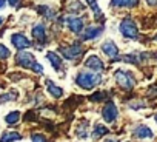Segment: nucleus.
<instances>
[{"instance_id": "1", "label": "nucleus", "mask_w": 157, "mask_h": 142, "mask_svg": "<svg viewBox=\"0 0 157 142\" xmlns=\"http://www.w3.org/2000/svg\"><path fill=\"white\" fill-rule=\"evenodd\" d=\"M102 82L100 74H91V73H78L75 77V84L83 88V90H91L96 85H99Z\"/></svg>"}, {"instance_id": "2", "label": "nucleus", "mask_w": 157, "mask_h": 142, "mask_svg": "<svg viewBox=\"0 0 157 142\" xmlns=\"http://www.w3.org/2000/svg\"><path fill=\"white\" fill-rule=\"evenodd\" d=\"M122 36L128 37V39H137L139 37V30H137V25L132 19L126 17L120 22V26H119Z\"/></svg>"}, {"instance_id": "3", "label": "nucleus", "mask_w": 157, "mask_h": 142, "mask_svg": "<svg viewBox=\"0 0 157 142\" xmlns=\"http://www.w3.org/2000/svg\"><path fill=\"white\" fill-rule=\"evenodd\" d=\"M114 77H116L117 84H119L123 90H131V88L134 87V84H136L132 74H131V73H126V71H123V69H117L116 73H114Z\"/></svg>"}, {"instance_id": "4", "label": "nucleus", "mask_w": 157, "mask_h": 142, "mask_svg": "<svg viewBox=\"0 0 157 142\" xmlns=\"http://www.w3.org/2000/svg\"><path fill=\"white\" fill-rule=\"evenodd\" d=\"M59 51L65 59H74V57H78L82 54L83 48H82L80 43H74V45H69V46H60Z\"/></svg>"}, {"instance_id": "5", "label": "nucleus", "mask_w": 157, "mask_h": 142, "mask_svg": "<svg viewBox=\"0 0 157 142\" xmlns=\"http://www.w3.org/2000/svg\"><path fill=\"white\" fill-rule=\"evenodd\" d=\"M16 63L22 68H33L34 63H36V59H34V54L31 53H25V51H20L17 56H16Z\"/></svg>"}, {"instance_id": "6", "label": "nucleus", "mask_w": 157, "mask_h": 142, "mask_svg": "<svg viewBox=\"0 0 157 142\" xmlns=\"http://www.w3.org/2000/svg\"><path fill=\"white\" fill-rule=\"evenodd\" d=\"M11 43H13V46L17 48V49H25V48H29V46H31V42H29L23 34H20V33L11 36Z\"/></svg>"}, {"instance_id": "7", "label": "nucleus", "mask_w": 157, "mask_h": 142, "mask_svg": "<svg viewBox=\"0 0 157 142\" xmlns=\"http://www.w3.org/2000/svg\"><path fill=\"white\" fill-rule=\"evenodd\" d=\"M102 116L106 122H114L116 117H117V107L113 102H108L102 110Z\"/></svg>"}, {"instance_id": "8", "label": "nucleus", "mask_w": 157, "mask_h": 142, "mask_svg": "<svg viewBox=\"0 0 157 142\" xmlns=\"http://www.w3.org/2000/svg\"><path fill=\"white\" fill-rule=\"evenodd\" d=\"M102 51H103L109 59H113V60H116L117 56H119V48H117V45H116L114 42H111V40H108V42H105V43L102 45Z\"/></svg>"}, {"instance_id": "9", "label": "nucleus", "mask_w": 157, "mask_h": 142, "mask_svg": "<svg viewBox=\"0 0 157 142\" xmlns=\"http://www.w3.org/2000/svg\"><path fill=\"white\" fill-rule=\"evenodd\" d=\"M85 66L93 69V71H102L103 69V62L97 57V56H90L86 60H85Z\"/></svg>"}, {"instance_id": "10", "label": "nucleus", "mask_w": 157, "mask_h": 142, "mask_svg": "<svg viewBox=\"0 0 157 142\" xmlns=\"http://www.w3.org/2000/svg\"><path fill=\"white\" fill-rule=\"evenodd\" d=\"M134 136H136L137 139H151V137L154 136V133H152V130H151L149 127H146V125H139V127H136V130H134Z\"/></svg>"}, {"instance_id": "11", "label": "nucleus", "mask_w": 157, "mask_h": 142, "mask_svg": "<svg viewBox=\"0 0 157 142\" xmlns=\"http://www.w3.org/2000/svg\"><path fill=\"white\" fill-rule=\"evenodd\" d=\"M102 31H103V28H102V26H88V28H86V31L82 34V39H83V40L96 39V37H99V36L102 34Z\"/></svg>"}, {"instance_id": "12", "label": "nucleus", "mask_w": 157, "mask_h": 142, "mask_svg": "<svg viewBox=\"0 0 157 142\" xmlns=\"http://www.w3.org/2000/svg\"><path fill=\"white\" fill-rule=\"evenodd\" d=\"M46 59L51 62V65H52V68L56 69V71H60L62 68H63V63H62V57L60 56H57L56 53H52V51H49L48 54H46Z\"/></svg>"}, {"instance_id": "13", "label": "nucleus", "mask_w": 157, "mask_h": 142, "mask_svg": "<svg viewBox=\"0 0 157 142\" xmlns=\"http://www.w3.org/2000/svg\"><path fill=\"white\" fill-rule=\"evenodd\" d=\"M68 26H69V30L74 31V33H80V31L83 30V22H82V19L69 17V19H68Z\"/></svg>"}, {"instance_id": "14", "label": "nucleus", "mask_w": 157, "mask_h": 142, "mask_svg": "<svg viewBox=\"0 0 157 142\" xmlns=\"http://www.w3.org/2000/svg\"><path fill=\"white\" fill-rule=\"evenodd\" d=\"M139 0H111V5L116 8H132L137 6Z\"/></svg>"}, {"instance_id": "15", "label": "nucleus", "mask_w": 157, "mask_h": 142, "mask_svg": "<svg viewBox=\"0 0 157 142\" xmlns=\"http://www.w3.org/2000/svg\"><path fill=\"white\" fill-rule=\"evenodd\" d=\"M33 36H34V39H37L39 42H45V40H46L45 26H43V25H36V26L33 28Z\"/></svg>"}, {"instance_id": "16", "label": "nucleus", "mask_w": 157, "mask_h": 142, "mask_svg": "<svg viewBox=\"0 0 157 142\" xmlns=\"http://www.w3.org/2000/svg\"><path fill=\"white\" fill-rule=\"evenodd\" d=\"M46 88H48V91L51 93V96H52V97H56V99L62 97V94H63V90H62V88H59V87H56L49 79L46 81Z\"/></svg>"}, {"instance_id": "17", "label": "nucleus", "mask_w": 157, "mask_h": 142, "mask_svg": "<svg viewBox=\"0 0 157 142\" xmlns=\"http://www.w3.org/2000/svg\"><path fill=\"white\" fill-rule=\"evenodd\" d=\"M88 125H90L88 120H82L80 122V125L77 127V136L78 137H82V139H86L88 137V131H85V130H88Z\"/></svg>"}, {"instance_id": "18", "label": "nucleus", "mask_w": 157, "mask_h": 142, "mask_svg": "<svg viewBox=\"0 0 157 142\" xmlns=\"http://www.w3.org/2000/svg\"><path fill=\"white\" fill-rule=\"evenodd\" d=\"M22 136L16 131H8L2 136V139H0V142H13V140H20Z\"/></svg>"}, {"instance_id": "19", "label": "nucleus", "mask_w": 157, "mask_h": 142, "mask_svg": "<svg viewBox=\"0 0 157 142\" xmlns=\"http://www.w3.org/2000/svg\"><path fill=\"white\" fill-rule=\"evenodd\" d=\"M108 133H109V130H108L105 125H96L93 136H94V139H100L102 136H105V134H108Z\"/></svg>"}, {"instance_id": "20", "label": "nucleus", "mask_w": 157, "mask_h": 142, "mask_svg": "<svg viewBox=\"0 0 157 142\" xmlns=\"http://www.w3.org/2000/svg\"><path fill=\"white\" fill-rule=\"evenodd\" d=\"M40 14H43L45 17H48V19H52L54 17V11L49 8V6H45V5H42V6H39V10H37Z\"/></svg>"}, {"instance_id": "21", "label": "nucleus", "mask_w": 157, "mask_h": 142, "mask_svg": "<svg viewBox=\"0 0 157 142\" xmlns=\"http://www.w3.org/2000/svg\"><path fill=\"white\" fill-rule=\"evenodd\" d=\"M85 10V6L78 2V0H74V2L71 3V6H69V11L71 13H80V11H83Z\"/></svg>"}, {"instance_id": "22", "label": "nucleus", "mask_w": 157, "mask_h": 142, "mask_svg": "<svg viewBox=\"0 0 157 142\" xmlns=\"http://www.w3.org/2000/svg\"><path fill=\"white\" fill-rule=\"evenodd\" d=\"M19 119H20V113L19 111H13V113H10L8 116H6V122L8 124H17L19 122Z\"/></svg>"}, {"instance_id": "23", "label": "nucleus", "mask_w": 157, "mask_h": 142, "mask_svg": "<svg viewBox=\"0 0 157 142\" xmlns=\"http://www.w3.org/2000/svg\"><path fill=\"white\" fill-rule=\"evenodd\" d=\"M108 97V94H106V91H99V93H96V94H93L90 99L91 101H103V99H106Z\"/></svg>"}, {"instance_id": "24", "label": "nucleus", "mask_w": 157, "mask_h": 142, "mask_svg": "<svg viewBox=\"0 0 157 142\" xmlns=\"http://www.w3.org/2000/svg\"><path fill=\"white\" fill-rule=\"evenodd\" d=\"M8 57H10V49L0 43V59H8Z\"/></svg>"}, {"instance_id": "25", "label": "nucleus", "mask_w": 157, "mask_h": 142, "mask_svg": "<svg viewBox=\"0 0 157 142\" xmlns=\"http://www.w3.org/2000/svg\"><path fill=\"white\" fill-rule=\"evenodd\" d=\"M31 140L33 142H46V137L43 134H33L31 136Z\"/></svg>"}, {"instance_id": "26", "label": "nucleus", "mask_w": 157, "mask_h": 142, "mask_svg": "<svg viewBox=\"0 0 157 142\" xmlns=\"http://www.w3.org/2000/svg\"><path fill=\"white\" fill-rule=\"evenodd\" d=\"M33 69L36 71V73H39V74H42V73H43V68H42V65H40V63H34Z\"/></svg>"}, {"instance_id": "27", "label": "nucleus", "mask_w": 157, "mask_h": 142, "mask_svg": "<svg viewBox=\"0 0 157 142\" xmlns=\"http://www.w3.org/2000/svg\"><path fill=\"white\" fill-rule=\"evenodd\" d=\"M8 2H10V5H11V6H19L20 0H8Z\"/></svg>"}, {"instance_id": "28", "label": "nucleus", "mask_w": 157, "mask_h": 142, "mask_svg": "<svg viewBox=\"0 0 157 142\" xmlns=\"http://www.w3.org/2000/svg\"><path fill=\"white\" fill-rule=\"evenodd\" d=\"M148 2V5H151V6H157V0H146Z\"/></svg>"}, {"instance_id": "29", "label": "nucleus", "mask_w": 157, "mask_h": 142, "mask_svg": "<svg viewBox=\"0 0 157 142\" xmlns=\"http://www.w3.org/2000/svg\"><path fill=\"white\" fill-rule=\"evenodd\" d=\"M5 6V0H0V8H3Z\"/></svg>"}, {"instance_id": "30", "label": "nucleus", "mask_w": 157, "mask_h": 142, "mask_svg": "<svg viewBox=\"0 0 157 142\" xmlns=\"http://www.w3.org/2000/svg\"><path fill=\"white\" fill-rule=\"evenodd\" d=\"M3 23V17H0V25H2Z\"/></svg>"}, {"instance_id": "31", "label": "nucleus", "mask_w": 157, "mask_h": 142, "mask_svg": "<svg viewBox=\"0 0 157 142\" xmlns=\"http://www.w3.org/2000/svg\"><path fill=\"white\" fill-rule=\"evenodd\" d=\"M154 117H155V120H157V114H155V116H154Z\"/></svg>"}, {"instance_id": "32", "label": "nucleus", "mask_w": 157, "mask_h": 142, "mask_svg": "<svg viewBox=\"0 0 157 142\" xmlns=\"http://www.w3.org/2000/svg\"><path fill=\"white\" fill-rule=\"evenodd\" d=\"M106 142H114V140H106Z\"/></svg>"}]
</instances>
